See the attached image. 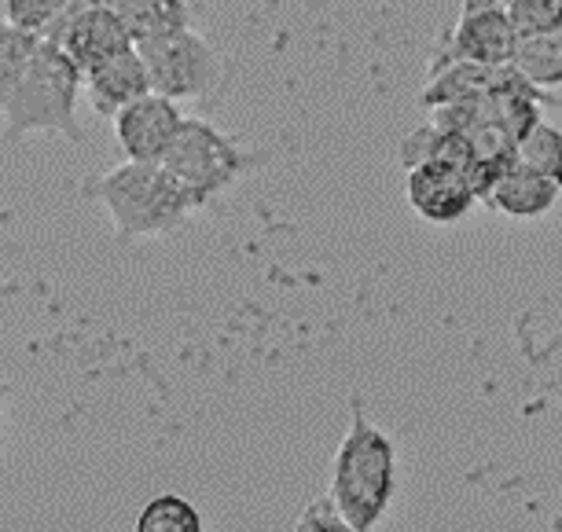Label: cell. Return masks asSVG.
<instances>
[{
    "label": "cell",
    "instance_id": "cell-14",
    "mask_svg": "<svg viewBox=\"0 0 562 532\" xmlns=\"http://www.w3.org/2000/svg\"><path fill=\"white\" fill-rule=\"evenodd\" d=\"M111 4L125 19L136 45L151 37L177 34V30H188V23H192L188 0H111Z\"/></svg>",
    "mask_w": 562,
    "mask_h": 532
},
{
    "label": "cell",
    "instance_id": "cell-17",
    "mask_svg": "<svg viewBox=\"0 0 562 532\" xmlns=\"http://www.w3.org/2000/svg\"><path fill=\"white\" fill-rule=\"evenodd\" d=\"M136 529L140 532H199L203 521H199V514L180 496H158L144 507Z\"/></svg>",
    "mask_w": 562,
    "mask_h": 532
},
{
    "label": "cell",
    "instance_id": "cell-13",
    "mask_svg": "<svg viewBox=\"0 0 562 532\" xmlns=\"http://www.w3.org/2000/svg\"><path fill=\"white\" fill-rule=\"evenodd\" d=\"M401 166L405 169H416V166H456V169H474V155H471V144H467L463 133H449V129H438V125H423L412 136L401 140Z\"/></svg>",
    "mask_w": 562,
    "mask_h": 532
},
{
    "label": "cell",
    "instance_id": "cell-21",
    "mask_svg": "<svg viewBox=\"0 0 562 532\" xmlns=\"http://www.w3.org/2000/svg\"><path fill=\"white\" fill-rule=\"evenodd\" d=\"M299 529H338V532H346V529H353V525H349L346 510L338 507V499L327 493L321 499H313V503L302 510Z\"/></svg>",
    "mask_w": 562,
    "mask_h": 532
},
{
    "label": "cell",
    "instance_id": "cell-8",
    "mask_svg": "<svg viewBox=\"0 0 562 532\" xmlns=\"http://www.w3.org/2000/svg\"><path fill=\"white\" fill-rule=\"evenodd\" d=\"M496 92H518L533 95L540 103H555V95L540 92L533 81L518 73L515 63H479V59H456L449 67L430 70L427 89L419 92V103L441 106V103H460V100H482V95Z\"/></svg>",
    "mask_w": 562,
    "mask_h": 532
},
{
    "label": "cell",
    "instance_id": "cell-6",
    "mask_svg": "<svg viewBox=\"0 0 562 532\" xmlns=\"http://www.w3.org/2000/svg\"><path fill=\"white\" fill-rule=\"evenodd\" d=\"M45 37L56 41L81 73H92L100 63L122 56L136 45L125 19L114 12V4H85V0H78L67 15L56 19Z\"/></svg>",
    "mask_w": 562,
    "mask_h": 532
},
{
    "label": "cell",
    "instance_id": "cell-22",
    "mask_svg": "<svg viewBox=\"0 0 562 532\" xmlns=\"http://www.w3.org/2000/svg\"><path fill=\"white\" fill-rule=\"evenodd\" d=\"M85 4H111V0H85Z\"/></svg>",
    "mask_w": 562,
    "mask_h": 532
},
{
    "label": "cell",
    "instance_id": "cell-12",
    "mask_svg": "<svg viewBox=\"0 0 562 532\" xmlns=\"http://www.w3.org/2000/svg\"><path fill=\"white\" fill-rule=\"evenodd\" d=\"M559 191H562L559 180L533 173V169H526V166H515L496 180L482 202L490 210L507 213V217H540V213L551 210V202L559 199Z\"/></svg>",
    "mask_w": 562,
    "mask_h": 532
},
{
    "label": "cell",
    "instance_id": "cell-15",
    "mask_svg": "<svg viewBox=\"0 0 562 532\" xmlns=\"http://www.w3.org/2000/svg\"><path fill=\"white\" fill-rule=\"evenodd\" d=\"M512 63L522 78L537 84V89H559L562 84V30H555V34L522 37Z\"/></svg>",
    "mask_w": 562,
    "mask_h": 532
},
{
    "label": "cell",
    "instance_id": "cell-11",
    "mask_svg": "<svg viewBox=\"0 0 562 532\" xmlns=\"http://www.w3.org/2000/svg\"><path fill=\"white\" fill-rule=\"evenodd\" d=\"M147 92H155L151 73H147V63L136 45L122 52V56L100 63L92 73H85V95H89L92 111L103 114V118H114V114L125 111V106Z\"/></svg>",
    "mask_w": 562,
    "mask_h": 532
},
{
    "label": "cell",
    "instance_id": "cell-16",
    "mask_svg": "<svg viewBox=\"0 0 562 532\" xmlns=\"http://www.w3.org/2000/svg\"><path fill=\"white\" fill-rule=\"evenodd\" d=\"M518 166L533 169V173H544L562 184V133L555 125L537 122L533 129L522 136V144H518Z\"/></svg>",
    "mask_w": 562,
    "mask_h": 532
},
{
    "label": "cell",
    "instance_id": "cell-7",
    "mask_svg": "<svg viewBox=\"0 0 562 532\" xmlns=\"http://www.w3.org/2000/svg\"><path fill=\"white\" fill-rule=\"evenodd\" d=\"M518 34L512 12L504 0H463L460 23L449 37V52H441L430 63V70L449 67L456 59H479V63H512L518 52Z\"/></svg>",
    "mask_w": 562,
    "mask_h": 532
},
{
    "label": "cell",
    "instance_id": "cell-2",
    "mask_svg": "<svg viewBox=\"0 0 562 532\" xmlns=\"http://www.w3.org/2000/svg\"><path fill=\"white\" fill-rule=\"evenodd\" d=\"M81 84L85 73L74 67V59L56 41L45 37L26 73L4 92V140L15 144L19 136L34 129H56L67 133L70 140H81V129L74 122Z\"/></svg>",
    "mask_w": 562,
    "mask_h": 532
},
{
    "label": "cell",
    "instance_id": "cell-9",
    "mask_svg": "<svg viewBox=\"0 0 562 532\" xmlns=\"http://www.w3.org/2000/svg\"><path fill=\"white\" fill-rule=\"evenodd\" d=\"M184 114L177 111V100L158 92L140 95L136 103H130L125 111L114 114V133L125 158L136 162H162V155L173 147V140L184 129Z\"/></svg>",
    "mask_w": 562,
    "mask_h": 532
},
{
    "label": "cell",
    "instance_id": "cell-1",
    "mask_svg": "<svg viewBox=\"0 0 562 532\" xmlns=\"http://www.w3.org/2000/svg\"><path fill=\"white\" fill-rule=\"evenodd\" d=\"M89 195H97L108 206L114 231L122 239L158 236L177 228L195 206V199L166 173L162 162H130L114 166L111 173L89 184Z\"/></svg>",
    "mask_w": 562,
    "mask_h": 532
},
{
    "label": "cell",
    "instance_id": "cell-5",
    "mask_svg": "<svg viewBox=\"0 0 562 532\" xmlns=\"http://www.w3.org/2000/svg\"><path fill=\"white\" fill-rule=\"evenodd\" d=\"M140 56L151 73V89L169 100H203L217 81V56L192 30L140 41Z\"/></svg>",
    "mask_w": 562,
    "mask_h": 532
},
{
    "label": "cell",
    "instance_id": "cell-10",
    "mask_svg": "<svg viewBox=\"0 0 562 532\" xmlns=\"http://www.w3.org/2000/svg\"><path fill=\"white\" fill-rule=\"evenodd\" d=\"M408 202L427 220H456L479 202L474 180L456 166H416L408 169Z\"/></svg>",
    "mask_w": 562,
    "mask_h": 532
},
{
    "label": "cell",
    "instance_id": "cell-20",
    "mask_svg": "<svg viewBox=\"0 0 562 532\" xmlns=\"http://www.w3.org/2000/svg\"><path fill=\"white\" fill-rule=\"evenodd\" d=\"M507 12L522 37L562 30V0H507Z\"/></svg>",
    "mask_w": 562,
    "mask_h": 532
},
{
    "label": "cell",
    "instance_id": "cell-4",
    "mask_svg": "<svg viewBox=\"0 0 562 532\" xmlns=\"http://www.w3.org/2000/svg\"><path fill=\"white\" fill-rule=\"evenodd\" d=\"M258 162V155H247L225 133H217L214 125L199 118H188L173 147L162 155L166 173L195 199V206H206L217 191H225L232 180Z\"/></svg>",
    "mask_w": 562,
    "mask_h": 532
},
{
    "label": "cell",
    "instance_id": "cell-3",
    "mask_svg": "<svg viewBox=\"0 0 562 532\" xmlns=\"http://www.w3.org/2000/svg\"><path fill=\"white\" fill-rule=\"evenodd\" d=\"M331 496L346 510L353 529H371L394 496V444L386 433L364 419V411H353L349 433L335 452L331 466Z\"/></svg>",
    "mask_w": 562,
    "mask_h": 532
},
{
    "label": "cell",
    "instance_id": "cell-18",
    "mask_svg": "<svg viewBox=\"0 0 562 532\" xmlns=\"http://www.w3.org/2000/svg\"><path fill=\"white\" fill-rule=\"evenodd\" d=\"M45 45V37L34 34V30H23V26H12L4 23L0 30V59H4V92L23 78L26 67L34 63L37 48Z\"/></svg>",
    "mask_w": 562,
    "mask_h": 532
},
{
    "label": "cell",
    "instance_id": "cell-19",
    "mask_svg": "<svg viewBox=\"0 0 562 532\" xmlns=\"http://www.w3.org/2000/svg\"><path fill=\"white\" fill-rule=\"evenodd\" d=\"M78 0H4V23L34 30V34L45 37L52 23L63 19Z\"/></svg>",
    "mask_w": 562,
    "mask_h": 532
}]
</instances>
